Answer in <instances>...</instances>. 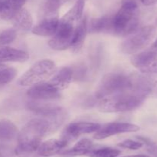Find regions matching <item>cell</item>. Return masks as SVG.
I'll use <instances>...</instances> for the list:
<instances>
[{
	"mask_svg": "<svg viewBox=\"0 0 157 157\" xmlns=\"http://www.w3.org/2000/svg\"><path fill=\"white\" fill-rule=\"evenodd\" d=\"M52 132V127L47 119L35 118L29 120L21 129L18 135V145L15 152L18 157H36L41 140Z\"/></svg>",
	"mask_w": 157,
	"mask_h": 157,
	"instance_id": "1",
	"label": "cell"
},
{
	"mask_svg": "<svg viewBox=\"0 0 157 157\" xmlns=\"http://www.w3.org/2000/svg\"><path fill=\"white\" fill-rule=\"evenodd\" d=\"M84 5V0H78L73 7L59 19L56 32L48 42V46L52 49L61 51L71 48L76 29L82 18Z\"/></svg>",
	"mask_w": 157,
	"mask_h": 157,
	"instance_id": "2",
	"label": "cell"
},
{
	"mask_svg": "<svg viewBox=\"0 0 157 157\" xmlns=\"http://www.w3.org/2000/svg\"><path fill=\"white\" fill-rule=\"evenodd\" d=\"M147 95L135 89L102 99L98 109L103 112H122L133 110L142 105Z\"/></svg>",
	"mask_w": 157,
	"mask_h": 157,
	"instance_id": "3",
	"label": "cell"
},
{
	"mask_svg": "<svg viewBox=\"0 0 157 157\" xmlns=\"http://www.w3.org/2000/svg\"><path fill=\"white\" fill-rule=\"evenodd\" d=\"M138 5L134 0H124L118 12L113 16L112 33L127 36L136 32L139 27Z\"/></svg>",
	"mask_w": 157,
	"mask_h": 157,
	"instance_id": "4",
	"label": "cell"
},
{
	"mask_svg": "<svg viewBox=\"0 0 157 157\" xmlns=\"http://www.w3.org/2000/svg\"><path fill=\"white\" fill-rule=\"evenodd\" d=\"M133 89V75L122 72H111L102 78L97 89L95 95L98 99L106 98L110 95Z\"/></svg>",
	"mask_w": 157,
	"mask_h": 157,
	"instance_id": "5",
	"label": "cell"
},
{
	"mask_svg": "<svg viewBox=\"0 0 157 157\" xmlns=\"http://www.w3.org/2000/svg\"><path fill=\"white\" fill-rule=\"evenodd\" d=\"M56 72V66L50 59H41L32 65L18 80L21 86H31L46 82Z\"/></svg>",
	"mask_w": 157,
	"mask_h": 157,
	"instance_id": "6",
	"label": "cell"
},
{
	"mask_svg": "<svg viewBox=\"0 0 157 157\" xmlns=\"http://www.w3.org/2000/svg\"><path fill=\"white\" fill-rule=\"evenodd\" d=\"M156 34L153 26H147L137 29L121 45V52L125 54H136L147 47Z\"/></svg>",
	"mask_w": 157,
	"mask_h": 157,
	"instance_id": "7",
	"label": "cell"
},
{
	"mask_svg": "<svg viewBox=\"0 0 157 157\" xmlns=\"http://www.w3.org/2000/svg\"><path fill=\"white\" fill-rule=\"evenodd\" d=\"M101 127V125L90 122H74L67 125L64 129L61 139L66 142L74 141L83 134L96 132Z\"/></svg>",
	"mask_w": 157,
	"mask_h": 157,
	"instance_id": "8",
	"label": "cell"
},
{
	"mask_svg": "<svg viewBox=\"0 0 157 157\" xmlns=\"http://www.w3.org/2000/svg\"><path fill=\"white\" fill-rule=\"evenodd\" d=\"M130 62L134 67L144 73H157V52L152 49L135 54Z\"/></svg>",
	"mask_w": 157,
	"mask_h": 157,
	"instance_id": "9",
	"label": "cell"
},
{
	"mask_svg": "<svg viewBox=\"0 0 157 157\" xmlns=\"http://www.w3.org/2000/svg\"><path fill=\"white\" fill-rule=\"evenodd\" d=\"M140 130V127L135 124L129 123H107L101 126L100 129L95 132L94 139L98 140L104 139L108 137L117 135V134L127 133V132H135Z\"/></svg>",
	"mask_w": 157,
	"mask_h": 157,
	"instance_id": "10",
	"label": "cell"
},
{
	"mask_svg": "<svg viewBox=\"0 0 157 157\" xmlns=\"http://www.w3.org/2000/svg\"><path fill=\"white\" fill-rule=\"evenodd\" d=\"M27 95L34 101H49L60 98V92L49 86L47 82L31 86L28 89Z\"/></svg>",
	"mask_w": 157,
	"mask_h": 157,
	"instance_id": "11",
	"label": "cell"
},
{
	"mask_svg": "<svg viewBox=\"0 0 157 157\" xmlns=\"http://www.w3.org/2000/svg\"><path fill=\"white\" fill-rule=\"evenodd\" d=\"M59 22L58 14L44 15L38 25L32 29V33L40 36H53Z\"/></svg>",
	"mask_w": 157,
	"mask_h": 157,
	"instance_id": "12",
	"label": "cell"
},
{
	"mask_svg": "<svg viewBox=\"0 0 157 157\" xmlns=\"http://www.w3.org/2000/svg\"><path fill=\"white\" fill-rule=\"evenodd\" d=\"M73 76L74 72L71 68L63 67L59 71L55 72L47 83L53 89L60 92L68 87L73 79Z\"/></svg>",
	"mask_w": 157,
	"mask_h": 157,
	"instance_id": "13",
	"label": "cell"
},
{
	"mask_svg": "<svg viewBox=\"0 0 157 157\" xmlns=\"http://www.w3.org/2000/svg\"><path fill=\"white\" fill-rule=\"evenodd\" d=\"M67 142L64 139H52L47 140L41 143L38 149V155L42 157H49L60 153L64 148L67 145Z\"/></svg>",
	"mask_w": 157,
	"mask_h": 157,
	"instance_id": "14",
	"label": "cell"
},
{
	"mask_svg": "<svg viewBox=\"0 0 157 157\" xmlns=\"http://www.w3.org/2000/svg\"><path fill=\"white\" fill-rule=\"evenodd\" d=\"M28 52L11 47H0V64L4 62H23L29 59Z\"/></svg>",
	"mask_w": 157,
	"mask_h": 157,
	"instance_id": "15",
	"label": "cell"
},
{
	"mask_svg": "<svg viewBox=\"0 0 157 157\" xmlns=\"http://www.w3.org/2000/svg\"><path fill=\"white\" fill-rule=\"evenodd\" d=\"M12 21L13 23L14 29L22 33L29 32L32 29V23H33L30 12L25 8H22L13 17Z\"/></svg>",
	"mask_w": 157,
	"mask_h": 157,
	"instance_id": "16",
	"label": "cell"
},
{
	"mask_svg": "<svg viewBox=\"0 0 157 157\" xmlns=\"http://www.w3.org/2000/svg\"><path fill=\"white\" fill-rule=\"evenodd\" d=\"M26 0H2L1 18L12 20L13 17L23 8Z\"/></svg>",
	"mask_w": 157,
	"mask_h": 157,
	"instance_id": "17",
	"label": "cell"
},
{
	"mask_svg": "<svg viewBox=\"0 0 157 157\" xmlns=\"http://www.w3.org/2000/svg\"><path fill=\"white\" fill-rule=\"evenodd\" d=\"M87 29H88V26H87V17H82L79 24H78V28H77L75 37H74L73 42H72L71 46V51L74 53H78L82 49L84 40H85L86 38V35H87V30H88Z\"/></svg>",
	"mask_w": 157,
	"mask_h": 157,
	"instance_id": "18",
	"label": "cell"
},
{
	"mask_svg": "<svg viewBox=\"0 0 157 157\" xmlns=\"http://www.w3.org/2000/svg\"><path fill=\"white\" fill-rule=\"evenodd\" d=\"M93 149V143L88 139H83L78 141L71 149L61 152V155L78 156V155H87Z\"/></svg>",
	"mask_w": 157,
	"mask_h": 157,
	"instance_id": "19",
	"label": "cell"
},
{
	"mask_svg": "<svg viewBox=\"0 0 157 157\" xmlns=\"http://www.w3.org/2000/svg\"><path fill=\"white\" fill-rule=\"evenodd\" d=\"M90 32H110L112 33L113 29V16H104L95 18L90 24Z\"/></svg>",
	"mask_w": 157,
	"mask_h": 157,
	"instance_id": "20",
	"label": "cell"
},
{
	"mask_svg": "<svg viewBox=\"0 0 157 157\" xmlns=\"http://www.w3.org/2000/svg\"><path fill=\"white\" fill-rule=\"evenodd\" d=\"M17 75L16 69L9 66L0 64V85H6L12 82Z\"/></svg>",
	"mask_w": 157,
	"mask_h": 157,
	"instance_id": "21",
	"label": "cell"
},
{
	"mask_svg": "<svg viewBox=\"0 0 157 157\" xmlns=\"http://www.w3.org/2000/svg\"><path fill=\"white\" fill-rule=\"evenodd\" d=\"M121 154L119 149L110 147L100 148L97 149H92L87 155L88 157H117Z\"/></svg>",
	"mask_w": 157,
	"mask_h": 157,
	"instance_id": "22",
	"label": "cell"
},
{
	"mask_svg": "<svg viewBox=\"0 0 157 157\" xmlns=\"http://www.w3.org/2000/svg\"><path fill=\"white\" fill-rule=\"evenodd\" d=\"M16 132V127L11 122H0V138L1 139L12 138L15 136Z\"/></svg>",
	"mask_w": 157,
	"mask_h": 157,
	"instance_id": "23",
	"label": "cell"
},
{
	"mask_svg": "<svg viewBox=\"0 0 157 157\" xmlns=\"http://www.w3.org/2000/svg\"><path fill=\"white\" fill-rule=\"evenodd\" d=\"M69 0H47L44 8V15H53L58 13V10L61 6Z\"/></svg>",
	"mask_w": 157,
	"mask_h": 157,
	"instance_id": "24",
	"label": "cell"
},
{
	"mask_svg": "<svg viewBox=\"0 0 157 157\" xmlns=\"http://www.w3.org/2000/svg\"><path fill=\"white\" fill-rule=\"evenodd\" d=\"M17 31L15 29H8L0 32V45H7L15 39Z\"/></svg>",
	"mask_w": 157,
	"mask_h": 157,
	"instance_id": "25",
	"label": "cell"
},
{
	"mask_svg": "<svg viewBox=\"0 0 157 157\" xmlns=\"http://www.w3.org/2000/svg\"><path fill=\"white\" fill-rule=\"evenodd\" d=\"M118 146L124 149H131V150H136L143 147L144 143L140 141H135L132 139H126L124 141L121 142L118 144Z\"/></svg>",
	"mask_w": 157,
	"mask_h": 157,
	"instance_id": "26",
	"label": "cell"
},
{
	"mask_svg": "<svg viewBox=\"0 0 157 157\" xmlns=\"http://www.w3.org/2000/svg\"><path fill=\"white\" fill-rule=\"evenodd\" d=\"M141 2L144 5V6H153V5L157 3V0H141Z\"/></svg>",
	"mask_w": 157,
	"mask_h": 157,
	"instance_id": "27",
	"label": "cell"
},
{
	"mask_svg": "<svg viewBox=\"0 0 157 157\" xmlns=\"http://www.w3.org/2000/svg\"><path fill=\"white\" fill-rule=\"evenodd\" d=\"M150 149H149V151H150V152H151L152 154H153L154 155H156L157 157V146H153L152 144H150Z\"/></svg>",
	"mask_w": 157,
	"mask_h": 157,
	"instance_id": "28",
	"label": "cell"
},
{
	"mask_svg": "<svg viewBox=\"0 0 157 157\" xmlns=\"http://www.w3.org/2000/svg\"><path fill=\"white\" fill-rule=\"evenodd\" d=\"M150 49H152L153 51H154V52H157V38L156 41L154 42L153 43V45H152L151 48H150Z\"/></svg>",
	"mask_w": 157,
	"mask_h": 157,
	"instance_id": "29",
	"label": "cell"
},
{
	"mask_svg": "<svg viewBox=\"0 0 157 157\" xmlns=\"http://www.w3.org/2000/svg\"><path fill=\"white\" fill-rule=\"evenodd\" d=\"M124 157H151L150 155H143V154H140V155H128V156H124Z\"/></svg>",
	"mask_w": 157,
	"mask_h": 157,
	"instance_id": "30",
	"label": "cell"
},
{
	"mask_svg": "<svg viewBox=\"0 0 157 157\" xmlns=\"http://www.w3.org/2000/svg\"><path fill=\"white\" fill-rule=\"evenodd\" d=\"M156 25H157V18H156Z\"/></svg>",
	"mask_w": 157,
	"mask_h": 157,
	"instance_id": "31",
	"label": "cell"
},
{
	"mask_svg": "<svg viewBox=\"0 0 157 157\" xmlns=\"http://www.w3.org/2000/svg\"><path fill=\"white\" fill-rule=\"evenodd\" d=\"M0 1H1V0H0Z\"/></svg>",
	"mask_w": 157,
	"mask_h": 157,
	"instance_id": "32",
	"label": "cell"
}]
</instances>
